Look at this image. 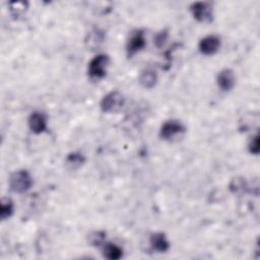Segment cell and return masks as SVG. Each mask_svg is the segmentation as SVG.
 Here are the masks:
<instances>
[{"mask_svg": "<svg viewBox=\"0 0 260 260\" xmlns=\"http://www.w3.org/2000/svg\"><path fill=\"white\" fill-rule=\"evenodd\" d=\"M14 213V202L12 199L6 197L2 199V203H0V217L3 220H6L7 218L11 217Z\"/></svg>", "mask_w": 260, "mask_h": 260, "instance_id": "9a60e30c", "label": "cell"}, {"mask_svg": "<svg viewBox=\"0 0 260 260\" xmlns=\"http://www.w3.org/2000/svg\"><path fill=\"white\" fill-rule=\"evenodd\" d=\"M103 255L107 259L118 260L123 256V250L116 244L105 243L103 245Z\"/></svg>", "mask_w": 260, "mask_h": 260, "instance_id": "8fae6325", "label": "cell"}, {"mask_svg": "<svg viewBox=\"0 0 260 260\" xmlns=\"http://www.w3.org/2000/svg\"><path fill=\"white\" fill-rule=\"evenodd\" d=\"M166 39H167V33H166V32H162L161 34H159V35L157 36V39H156L157 45H158L159 47L162 46V45L165 43Z\"/></svg>", "mask_w": 260, "mask_h": 260, "instance_id": "d6986e66", "label": "cell"}, {"mask_svg": "<svg viewBox=\"0 0 260 260\" xmlns=\"http://www.w3.org/2000/svg\"><path fill=\"white\" fill-rule=\"evenodd\" d=\"M105 240H106V234L101 231L95 232L90 236V242L94 246H103L105 244Z\"/></svg>", "mask_w": 260, "mask_h": 260, "instance_id": "e0dca14e", "label": "cell"}, {"mask_svg": "<svg viewBox=\"0 0 260 260\" xmlns=\"http://www.w3.org/2000/svg\"><path fill=\"white\" fill-rule=\"evenodd\" d=\"M150 244L154 250L160 253L167 252L170 248V242L168 241L167 236L162 232L154 233L150 238Z\"/></svg>", "mask_w": 260, "mask_h": 260, "instance_id": "30bf717a", "label": "cell"}, {"mask_svg": "<svg viewBox=\"0 0 260 260\" xmlns=\"http://www.w3.org/2000/svg\"><path fill=\"white\" fill-rule=\"evenodd\" d=\"M33 178L26 170L15 172L10 178V187L16 193H25L31 189Z\"/></svg>", "mask_w": 260, "mask_h": 260, "instance_id": "6da1fadb", "label": "cell"}, {"mask_svg": "<svg viewBox=\"0 0 260 260\" xmlns=\"http://www.w3.org/2000/svg\"><path fill=\"white\" fill-rule=\"evenodd\" d=\"M29 127L32 132L41 134L47 130V118L44 113L34 112L29 118Z\"/></svg>", "mask_w": 260, "mask_h": 260, "instance_id": "9c48e42d", "label": "cell"}, {"mask_svg": "<svg viewBox=\"0 0 260 260\" xmlns=\"http://www.w3.org/2000/svg\"><path fill=\"white\" fill-rule=\"evenodd\" d=\"M220 47V38L216 35H209L200 40L198 48L203 55H212Z\"/></svg>", "mask_w": 260, "mask_h": 260, "instance_id": "52a82bcc", "label": "cell"}, {"mask_svg": "<svg viewBox=\"0 0 260 260\" xmlns=\"http://www.w3.org/2000/svg\"><path fill=\"white\" fill-rule=\"evenodd\" d=\"M85 162H86L85 156L83 154L77 153V152L69 154L65 160L66 167L69 170H78L85 164Z\"/></svg>", "mask_w": 260, "mask_h": 260, "instance_id": "4fadbf2b", "label": "cell"}, {"mask_svg": "<svg viewBox=\"0 0 260 260\" xmlns=\"http://www.w3.org/2000/svg\"><path fill=\"white\" fill-rule=\"evenodd\" d=\"M249 152L253 155H258L259 154V136L255 135L249 142L248 145Z\"/></svg>", "mask_w": 260, "mask_h": 260, "instance_id": "ac0fdd59", "label": "cell"}, {"mask_svg": "<svg viewBox=\"0 0 260 260\" xmlns=\"http://www.w3.org/2000/svg\"><path fill=\"white\" fill-rule=\"evenodd\" d=\"M157 82H158L157 72L151 68L143 70L139 77V83L145 89L154 88L156 86Z\"/></svg>", "mask_w": 260, "mask_h": 260, "instance_id": "7c38bea8", "label": "cell"}, {"mask_svg": "<svg viewBox=\"0 0 260 260\" xmlns=\"http://www.w3.org/2000/svg\"><path fill=\"white\" fill-rule=\"evenodd\" d=\"M125 104L124 96L118 92L113 91L107 94L101 101V109L105 113H115L120 111Z\"/></svg>", "mask_w": 260, "mask_h": 260, "instance_id": "3957f363", "label": "cell"}, {"mask_svg": "<svg viewBox=\"0 0 260 260\" xmlns=\"http://www.w3.org/2000/svg\"><path fill=\"white\" fill-rule=\"evenodd\" d=\"M216 82H217L218 88L221 91L230 92L231 90H233L236 84V78H235L234 71L229 68L222 69L220 72H218Z\"/></svg>", "mask_w": 260, "mask_h": 260, "instance_id": "ba28073f", "label": "cell"}, {"mask_svg": "<svg viewBox=\"0 0 260 260\" xmlns=\"http://www.w3.org/2000/svg\"><path fill=\"white\" fill-rule=\"evenodd\" d=\"M110 58L106 54H99L89 63V76L93 80H102L107 75Z\"/></svg>", "mask_w": 260, "mask_h": 260, "instance_id": "7a4b0ae2", "label": "cell"}, {"mask_svg": "<svg viewBox=\"0 0 260 260\" xmlns=\"http://www.w3.org/2000/svg\"><path fill=\"white\" fill-rule=\"evenodd\" d=\"M146 45V40L144 36V32L141 30L133 31L130 34V37L127 42V54L129 57L135 55L139 51H141Z\"/></svg>", "mask_w": 260, "mask_h": 260, "instance_id": "277c9868", "label": "cell"}, {"mask_svg": "<svg viewBox=\"0 0 260 260\" xmlns=\"http://www.w3.org/2000/svg\"><path fill=\"white\" fill-rule=\"evenodd\" d=\"M185 131L184 125L178 120L166 121L160 130V136L164 140H171Z\"/></svg>", "mask_w": 260, "mask_h": 260, "instance_id": "5b68a950", "label": "cell"}, {"mask_svg": "<svg viewBox=\"0 0 260 260\" xmlns=\"http://www.w3.org/2000/svg\"><path fill=\"white\" fill-rule=\"evenodd\" d=\"M28 10L27 3H13L11 4V12L15 17L22 16Z\"/></svg>", "mask_w": 260, "mask_h": 260, "instance_id": "2e32d148", "label": "cell"}, {"mask_svg": "<svg viewBox=\"0 0 260 260\" xmlns=\"http://www.w3.org/2000/svg\"><path fill=\"white\" fill-rule=\"evenodd\" d=\"M104 39H105L104 33L99 29H95L88 35L86 43L89 48L96 49L104 42Z\"/></svg>", "mask_w": 260, "mask_h": 260, "instance_id": "5bb4252c", "label": "cell"}, {"mask_svg": "<svg viewBox=\"0 0 260 260\" xmlns=\"http://www.w3.org/2000/svg\"><path fill=\"white\" fill-rule=\"evenodd\" d=\"M190 11L194 19L200 23L210 22L212 19V7L208 3H194Z\"/></svg>", "mask_w": 260, "mask_h": 260, "instance_id": "8992f818", "label": "cell"}]
</instances>
